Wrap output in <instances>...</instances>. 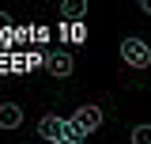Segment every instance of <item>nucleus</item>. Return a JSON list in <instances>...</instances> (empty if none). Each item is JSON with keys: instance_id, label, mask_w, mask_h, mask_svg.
<instances>
[{"instance_id": "5", "label": "nucleus", "mask_w": 151, "mask_h": 144, "mask_svg": "<svg viewBox=\"0 0 151 144\" xmlns=\"http://www.w3.org/2000/svg\"><path fill=\"white\" fill-rule=\"evenodd\" d=\"M60 15L68 19V23H79V19L87 15V0H64L60 4Z\"/></svg>"}, {"instance_id": "8", "label": "nucleus", "mask_w": 151, "mask_h": 144, "mask_svg": "<svg viewBox=\"0 0 151 144\" xmlns=\"http://www.w3.org/2000/svg\"><path fill=\"white\" fill-rule=\"evenodd\" d=\"M83 137H87V133H83V129L76 125L72 118H68V140H76V144H83Z\"/></svg>"}, {"instance_id": "11", "label": "nucleus", "mask_w": 151, "mask_h": 144, "mask_svg": "<svg viewBox=\"0 0 151 144\" xmlns=\"http://www.w3.org/2000/svg\"><path fill=\"white\" fill-rule=\"evenodd\" d=\"M57 144H76V140H68V137H64V140H57Z\"/></svg>"}, {"instance_id": "4", "label": "nucleus", "mask_w": 151, "mask_h": 144, "mask_svg": "<svg viewBox=\"0 0 151 144\" xmlns=\"http://www.w3.org/2000/svg\"><path fill=\"white\" fill-rule=\"evenodd\" d=\"M19 125H23V110L15 103H4L0 106V129H19Z\"/></svg>"}, {"instance_id": "7", "label": "nucleus", "mask_w": 151, "mask_h": 144, "mask_svg": "<svg viewBox=\"0 0 151 144\" xmlns=\"http://www.w3.org/2000/svg\"><path fill=\"white\" fill-rule=\"evenodd\" d=\"M132 144H151V125H136L132 129Z\"/></svg>"}, {"instance_id": "3", "label": "nucleus", "mask_w": 151, "mask_h": 144, "mask_svg": "<svg viewBox=\"0 0 151 144\" xmlns=\"http://www.w3.org/2000/svg\"><path fill=\"white\" fill-rule=\"evenodd\" d=\"M72 121L83 129V133H94V129L102 125V110H98V106H79V110L72 114Z\"/></svg>"}, {"instance_id": "1", "label": "nucleus", "mask_w": 151, "mask_h": 144, "mask_svg": "<svg viewBox=\"0 0 151 144\" xmlns=\"http://www.w3.org/2000/svg\"><path fill=\"white\" fill-rule=\"evenodd\" d=\"M121 61H125L129 68H147L151 65V46L144 38H125V42H121Z\"/></svg>"}, {"instance_id": "6", "label": "nucleus", "mask_w": 151, "mask_h": 144, "mask_svg": "<svg viewBox=\"0 0 151 144\" xmlns=\"http://www.w3.org/2000/svg\"><path fill=\"white\" fill-rule=\"evenodd\" d=\"M49 72L60 76V80L72 76V57H68V53H53V57H49Z\"/></svg>"}, {"instance_id": "9", "label": "nucleus", "mask_w": 151, "mask_h": 144, "mask_svg": "<svg viewBox=\"0 0 151 144\" xmlns=\"http://www.w3.org/2000/svg\"><path fill=\"white\" fill-rule=\"evenodd\" d=\"M8 27H12V15H4V12H0V31H8Z\"/></svg>"}, {"instance_id": "10", "label": "nucleus", "mask_w": 151, "mask_h": 144, "mask_svg": "<svg viewBox=\"0 0 151 144\" xmlns=\"http://www.w3.org/2000/svg\"><path fill=\"white\" fill-rule=\"evenodd\" d=\"M140 12H147V15H151V0H144V4H140Z\"/></svg>"}, {"instance_id": "2", "label": "nucleus", "mask_w": 151, "mask_h": 144, "mask_svg": "<svg viewBox=\"0 0 151 144\" xmlns=\"http://www.w3.org/2000/svg\"><path fill=\"white\" fill-rule=\"evenodd\" d=\"M38 133H42V137H45L49 144L64 140V137H68V118H57V114H45V118L38 121Z\"/></svg>"}]
</instances>
